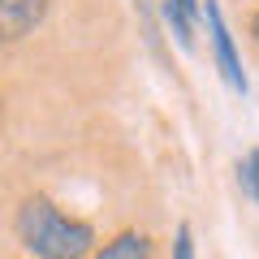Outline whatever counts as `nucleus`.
<instances>
[{"label": "nucleus", "mask_w": 259, "mask_h": 259, "mask_svg": "<svg viewBox=\"0 0 259 259\" xmlns=\"http://www.w3.org/2000/svg\"><path fill=\"white\" fill-rule=\"evenodd\" d=\"M18 238L39 259H82L91 250L95 233L87 221L61 216L48 194H30L26 203L18 207Z\"/></svg>", "instance_id": "obj_1"}, {"label": "nucleus", "mask_w": 259, "mask_h": 259, "mask_svg": "<svg viewBox=\"0 0 259 259\" xmlns=\"http://www.w3.org/2000/svg\"><path fill=\"white\" fill-rule=\"evenodd\" d=\"M207 26H212V48H216V65H221V78L233 87V91L246 95V74L238 65V52H233V39H229V26L221 18V5L207 0Z\"/></svg>", "instance_id": "obj_2"}, {"label": "nucleus", "mask_w": 259, "mask_h": 259, "mask_svg": "<svg viewBox=\"0 0 259 259\" xmlns=\"http://www.w3.org/2000/svg\"><path fill=\"white\" fill-rule=\"evenodd\" d=\"M44 13H48V0H0V44L30 35L44 22Z\"/></svg>", "instance_id": "obj_3"}, {"label": "nucleus", "mask_w": 259, "mask_h": 259, "mask_svg": "<svg viewBox=\"0 0 259 259\" xmlns=\"http://www.w3.org/2000/svg\"><path fill=\"white\" fill-rule=\"evenodd\" d=\"M151 255V242H147V233H134V229H125V233H117V238L108 242V246L100 250L95 259H147Z\"/></svg>", "instance_id": "obj_4"}, {"label": "nucleus", "mask_w": 259, "mask_h": 259, "mask_svg": "<svg viewBox=\"0 0 259 259\" xmlns=\"http://www.w3.org/2000/svg\"><path fill=\"white\" fill-rule=\"evenodd\" d=\"M160 9H164V22L173 26L177 44L190 48V44H194V22H190V18H194V0H164Z\"/></svg>", "instance_id": "obj_5"}, {"label": "nucleus", "mask_w": 259, "mask_h": 259, "mask_svg": "<svg viewBox=\"0 0 259 259\" xmlns=\"http://www.w3.org/2000/svg\"><path fill=\"white\" fill-rule=\"evenodd\" d=\"M238 182H242V190H246V194H255V199H259V151H250L246 164H238Z\"/></svg>", "instance_id": "obj_6"}, {"label": "nucleus", "mask_w": 259, "mask_h": 259, "mask_svg": "<svg viewBox=\"0 0 259 259\" xmlns=\"http://www.w3.org/2000/svg\"><path fill=\"white\" fill-rule=\"evenodd\" d=\"M190 225H177V242H173V259H190Z\"/></svg>", "instance_id": "obj_7"}, {"label": "nucleus", "mask_w": 259, "mask_h": 259, "mask_svg": "<svg viewBox=\"0 0 259 259\" xmlns=\"http://www.w3.org/2000/svg\"><path fill=\"white\" fill-rule=\"evenodd\" d=\"M250 35H255V39H259V13H255V22H250Z\"/></svg>", "instance_id": "obj_8"}]
</instances>
